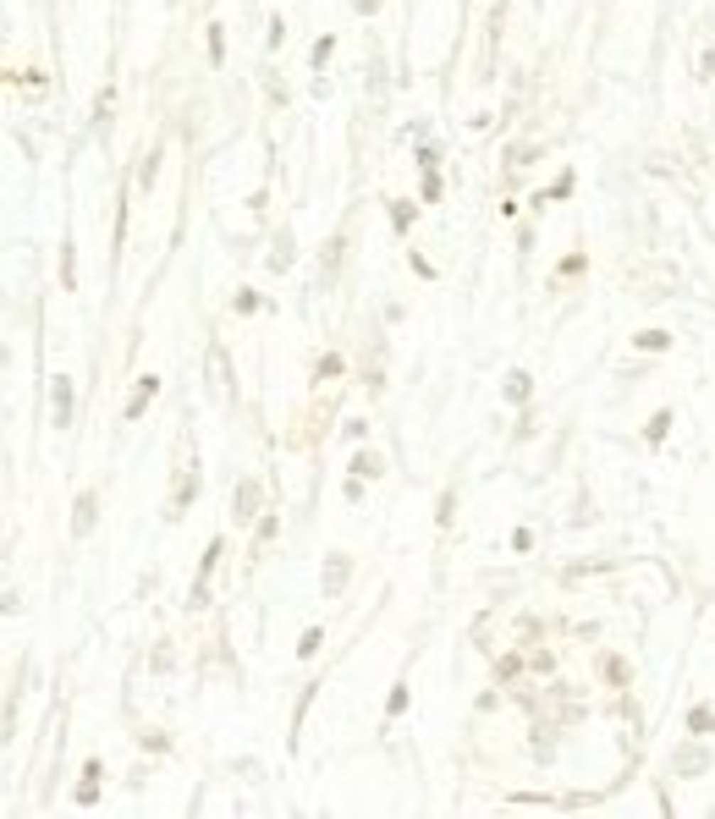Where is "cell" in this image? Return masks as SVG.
I'll list each match as a JSON object with an SVG mask.
<instances>
[{"label":"cell","mask_w":715,"mask_h":819,"mask_svg":"<svg viewBox=\"0 0 715 819\" xmlns=\"http://www.w3.org/2000/svg\"><path fill=\"white\" fill-rule=\"evenodd\" d=\"M154 391H160V379H154V374L138 379V396H132V407H127V418H144V407L154 401Z\"/></svg>","instance_id":"1"},{"label":"cell","mask_w":715,"mask_h":819,"mask_svg":"<svg viewBox=\"0 0 715 819\" xmlns=\"http://www.w3.org/2000/svg\"><path fill=\"white\" fill-rule=\"evenodd\" d=\"M94 511H100V495H94V489H83V501H77V517H72V528H77V533H88V528H94Z\"/></svg>","instance_id":"2"},{"label":"cell","mask_w":715,"mask_h":819,"mask_svg":"<svg viewBox=\"0 0 715 819\" xmlns=\"http://www.w3.org/2000/svg\"><path fill=\"white\" fill-rule=\"evenodd\" d=\"M633 347H638V352H666V347H672V336H666V330H638V336H633Z\"/></svg>","instance_id":"3"},{"label":"cell","mask_w":715,"mask_h":819,"mask_svg":"<svg viewBox=\"0 0 715 819\" xmlns=\"http://www.w3.org/2000/svg\"><path fill=\"white\" fill-rule=\"evenodd\" d=\"M55 423H61V429L72 423V385H66V379H55Z\"/></svg>","instance_id":"4"},{"label":"cell","mask_w":715,"mask_h":819,"mask_svg":"<svg viewBox=\"0 0 715 819\" xmlns=\"http://www.w3.org/2000/svg\"><path fill=\"white\" fill-rule=\"evenodd\" d=\"M253 506H259V484H242V489H237V523H248Z\"/></svg>","instance_id":"5"},{"label":"cell","mask_w":715,"mask_h":819,"mask_svg":"<svg viewBox=\"0 0 715 819\" xmlns=\"http://www.w3.org/2000/svg\"><path fill=\"white\" fill-rule=\"evenodd\" d=\"M347 583V555H330V572H325V594H336Z\"/></svg>","instance_id":"6"},{"label":"cell","mask_w":715,"mask_h":819,"mask_svg":"<svg viewBox=\"0 0 715 819\" xmlns=\"http://www.w3.org/2000/svg\"><path fill=\"white\" fill-rule=\"evenodd\" d=\"M506 401H528V374H523V369L506 374Z\"/></svg>","instance_id":"7"},{"label":"cell","mask_w":715,"mask_h":819,"mask_svg":"<svg viewBox=\"0 0 715 819\" xmlns=\"http://www.w3.org/2000/svg\"><path fill=\"white\" fill-rule=\"evenodd\" d=\"M380 467H385V462H380L375 451H363V457L353 462V473H358V479H380Z\"/></svg>","instance_id":"8"},{"label":"cell","mask_w":715,"mask_h":819,"mask_svg":"<svg viewBox=\"0 0 715 819\" xmlns=\"http://www.w3.org/2000/svg\"><path fill=\"white\" fill-rule=\"evenodd\" d=\"M413 215H419V210H413L407 198H397V204H391V220H397V232H407V226H413Z\"/></svg>","instance_id":"9"},{"label":"cell","mask_w":715,"mask_h":819,"mask_svg":"<svg viewBox=\"0 0 715 819\" xmlns=\"http://www.w3.org/2000/svg\"><path fill=\"white\" fill-rule=\"evenodd\" d=\"M319 644H325V632H319V627H308V632H303V644H297V654L308 660V654H319Z\"/></svg>","instance_id":"10"},{"label":"cell","mask_w":715,"mask_h":819,"mask_svg":"<svg viewBox=\"0 0 715 819\" xmlns=\"http://www.w3.org/2000/svg\"><path fill=\"white\" fill-rule=\"evenodd\" d=\"M666 429H672V413H655V418H650V440L660 445V440H666Z\"/></svg>","instance_id":"11"},{"label":"cell","mask_w":715,"mask_h":819,"mask_svg":"<svg viewBox=\"0 0 715 819\" xmlns=\"http://www.w3.org/2000/svg\"><path fill=\"white\" fill-rule=\"evenodd\" d=\"M259 308V292H237V314H253Z\"/></svg>","instance_id":"12"},{"label":"cell","mask_w":715,"mask_h":819,"mask_svg":"<svg viewBox=\"0 0 715 819\" xmlns=\"http://www.w3.org/2000/svg\"><path fill=\"white\" fill-rule=\"evenodd\" d=\"M330 50H336V39H319V44H314V66L330 61Z\"/></svg>","instance_id":"13"}]
</instances>
